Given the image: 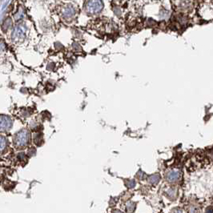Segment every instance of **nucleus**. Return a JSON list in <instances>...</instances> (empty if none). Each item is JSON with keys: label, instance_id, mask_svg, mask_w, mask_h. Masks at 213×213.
I'll return each instance as SVG.
<instances>
[{"label": "nucleus", "instance_id": "f257e3e1", "mask_svg": "<svg viewBox=\"0 0 213 213\" xmlns=\"http://www.w3.org/2000/svg\"><path fill=\"white\" fill-rule=\"evenodd\" d=\"M103 7V3L101 1H89L86 3L85 9L88 13L95 14V13L101 11Z\"/></svg>", "mask_w": 213, "mask_h": 213}, {"label": "nucleus", "instance_id": "f03ea898", "mask_svg": "<svg viewBox=\"0 0 213 213\" xmlns=\"http://www.w3.org/2000/svg\"><path fill=\"white\" fill-rule=\"evenodd\" d=\"M63 14H64L66 18H71L74 15V14H75V9L71 6L66 7L64 11H63Z\"/></svg>", "mask_w": 213, "mask_h": 213}, {"label": "nucleus", "instance_id": "7ed1b4c3", "mask_svg": "<svg viewBox=\"0 0 213 213\" xmlns=\"http://www.w3.org/2000/svg\"><path fill=\"white\" fill-rule=\"evenodd\" d=\"M178 176H179V172H171L169 175H168V179L174 180V179H177V178H178Z\"/></svg>", "mask_w": 213, "mask_h": 213}]
</instances>
